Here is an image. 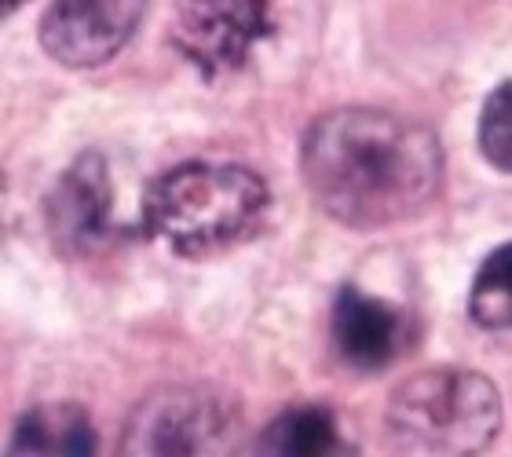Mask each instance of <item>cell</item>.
I'll list each match as a JSON object with an SVG mask.
<instances>
[{
    "label": "cell",
    "instance_id": "cell-1",
    "mask_svg": "<svg viewBox=\"0 0 512 457\" xmlns=\"http://www.w3.org/2000/svg\"><path fill=\"white\" fill-rule=\"evenodd\" d=\"M300 176L322 213L355 231L403 224L443 183V147L425 121L374 107L315 117L300 143Z\"/></svg>",
    "mask_w": 512,
    "mask_h": 457
},
{
    "label": "cell",
    "instance_id": "cell-2",
    "mask_svg": "<svg viewBox=\"0 0 512 457\" xmlns=\"http://www.w3.org/2000/svg\"><path fill=\"white\" fill-rule=\"evenodd\" d=\"M267 183L235 161H183L143 194L147 231L180 256H209L242 242L267 213Z\"/></svg>",
    "mask_w": 512,
    "mask_h": 457
},
{
    "label": "cell",
    "instance_id": "cell-3",
    "mask_svg": "<svg viewBox=\"0 0 512 457\" xmlns=\"http://www.w3.org/2000/svg\"><path fill=\"white\" fill-rule=\"evenodd\" d=\"M502 428V395L491 377L436 366L406 377L384 406L392 457H480Z\"/></svg>",
    "mask_w": 512,
    "mask_h": 457
},
{
    "label": "cell",
    "instance_id": "cell-4",
    "mask_svg": "<svg viewBox=\"0 0 512 457\" xmlns=\"http://www.w3.org/2000/svg\"><path fill=\"white\" fill-rule=\"evenodd\" d=\"M246 417L231 392L216 384L154 388L128 414L118 457H235Z\"/></svg>",
    "mask_w": 512,
    "mask_h": 457
},
{
    "label": "cell",
    "instance_id": "cell-5",
    "mask_svg": "<svg viewBox=\"0 0 512 457\" xmlns=\"http://www.w3.org/2000/svg\"><path fill=\"white\" fill-rule=\"evenodd\" d=\"M271 30H275L271 4L202 0V4H180L172 44L187 55V63L194 70H202L205 77H216L238 70Z\"/></svg>",
    "mask_w": 512,
    "mask_h": 457
},
{
    "label": "cell",
    "instance_id": "cell-6",
    "mask_svg": "<svg viewBox=\"0 0 512 457\" xmlns=\"http://www.w3.org/2000/svg\"><path fill=\"white\" fill-rule=\"evenodd\" d=\"M143 22L132 0H59L41 15V48L66 70L110 63Z\"/></svg>",
    "mask_w": 512,
    "mask_h": 457
},
{
    "label": "cell",
    "instance_id": "cell-7",
    "mask_svg": "<svg viewBox=\"0 0 512 457\" xmlns=\"http://www.w3.org/2000/svg\"><path fill=\"white\" fill-rule=\"evenodd\" d=\"M44 224L63 256H92L114 227V187L107 158L96 150L77 154L44 198Z\"/></svg>",
    "mask_w": 512,
    "mask_h": 457
},
{
    "label": "cell",
    "instance_id": "cell-8",
    "mask_svg": "<svg viewBox=\"0 0 512 457\" xmlns=\"http://www.w3.org/2000/svg\"><path fill=\"white\" fill-rule=\"evenodd\" d=\"M333 348L352 370L374 373L392 366L406 348V315L359 286H344L330 311Z\"/></svg>",
    "mask_w": 512,
    "mask_h": 457
},
{
    "label": "cell",
    "instance_id": "cell-9",
    "mask_svg": "<svg viewBox=\"0 0 512 457\" xmlns=\"http://www.w3.org/2000/svg\"><path fill=\"white\" fill-rule=\"evenodd\" d=\"M8 457H96V428L74 403L33 406L15 425Z\"/></svg>",
    "mask_w": 512,
    "mask_h": 457
},
{
    "label": "cell",
    "instance_id": "cell-10",
    "mask_svg": "<svg viewBox=\"0 0 512 457\" xmlns=\"http://www.w3.org/2000/svg\"><path fill=\"white\" fill-rule=\"evenodd\" d=\"M341 417L326 406H289L256 436L253 457H344Z\"/></svg>",
    "mask_w": 512,
    "mask_h": 457
},
{
    "label": "cell",
    "instance_id": "cell-11",
    "mask_svg": "<svg viewBox=\"0 0 512 457\" xmlns=\"http://www.w3.org/2000/svg\"><path fill=\"white\" fill-rule=\"evenodd\" d=\"M469 315L483 330H509L512 322V249L502 242L480 264L469 289Z\"/></svg>",
    "mask_w": 512,
    "mask_h": 457
},
{
    "label": "cell",
    "instance_id": "cell-12",
    "mask_svg": "<svg viewBox=\"0 0 512 457\" xmlns=\"http://www.w3.org/2000/svg\"><path fill=\"white\" fill-rule=\"evenodd\" d=\"M480 150L498 172L512 169V88L509 81L494 88L480 114Z\"/></svg>",
    "mask_w": 512,
    "mask_h": 457
}]
</instances>
